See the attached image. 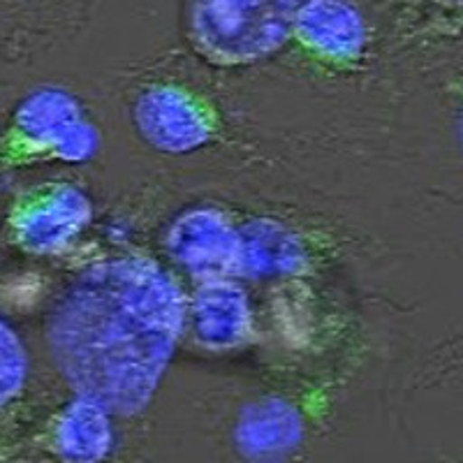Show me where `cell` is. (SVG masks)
<instances>
[{
  "label": "cell",
  "mask_w": 463,
  "mask_h": 463,
  "mask_svg": "<svg viewBox=\"0 0 463 463\" xmlns=\"http://www.w3.org/2000/svg\"><path fill=\"white\" fill-rule=\"evenodd\" d=\"M188 322L179 283L151 258L95 264L47 320L52 357L74 394L132 417L156 396Z\"/></svg>",
  "instance_id": "cell-1"
},
{
  "label": "cell",
  "mask_w": 463,
  "mask_h": 463,
  "mask_svg": "<svg viewBox=\"0 0 463 463\" xmlns=\"http://www.w3.org/2000/svg\"><path fill=\"white\" fill-rule=\"evenodd\" d=\"M100 146V132L72 93L37 89L12 111L0 132V174L43 163L80 165Z\"/></svg>",
  "instance_id": "cell-2"
},
{
  "label": "cell",
  "mask_w": 463,
  "mask_h": 463,
  "mask_svg": "<svg viewBox=\"0 0 463 463\" xmlns=\"http://www.w3.org/2000/svg\"><path fill=\"white\" fill-rule=\"evenodd\" d=\"M301 0H190V43L221 68L264 61L292 37Z\"/></svg>",
  "instance_id": "cell-3"
},
{
  "label": "cell",
  "mask_w": 463,
  "mask_h": 463,
  "mask_svg": "<svg viewBox=\"0 0 463 463\" xmlns=\"http://www.w3.org/2000/svg\"><path fill=\"white\" fill-rule=\"evenodd\" d=\"M93 204L80 185L53 181L24 190L5 218V237L26 255H56L90 225Z\"/></svg>",
  "instance_id": "cell-4"
},
{
  "label": "cell",
  "mask_w": 463,
  "mask_h": 463,
  "mask_svg": "<svg viewBox=\"0 0 463 463\" xmlns=\"http://www.w3.org/2000/svg\"><path fill=\"white\" fill-rule=\"evenodd\" d=\"M139 137L160 153L185 156L216 137V111L195 90L181 84H153L132 107Z\"/></svg>",
  "instance_id": "cell-5"
},
{
  "label": "cell",
  "mask_w": 463,
  "mask_h": 463,
  "mask_svg": "<svg viewBox=\"0 0 463 463\" xmlns=\"http://www.w3.org/2000/svg\"><path fill=\"white\" fill-rule=\"evenodd\" d=\"M167 250L200 280L241 276V232L216 209L181 213L167 232Z\"/></svg>",
  "instance_id": "cell-6"
},
{
  "label": "cell",
  "mask_w": 463,
  "mask_h": 463,
  "mask_svg": "<svg viewBox=\"0 0 463 463\" xmlns=\"http://www.w3.org/2000/svg\"><path fill=\"white\" fill-rule=\"evenodd\" d=\"M292 37L320 61L353 65L366 52L369 26L350 0H301Z\"/></svg>",
  "instance_id": "cell-7"
},
{
  "label": "cell",
  "mask_w": 463,
  "mask_h": 463,
  "mask_svg": "<svg viewBox=\"0 0 463 463\" xmlns=\"http://www.w3.org/2000/svg\"><path fill=\"white\" fill-rule=\"evenodd\" d=\"M188 316L197 341L209 350H234L253 334V306L234 279L200 280Z\"/></svg>",
  "instance_id": "cell-8"
},
{
  "label": "cell",
  "mask_w": 463,
  "mask_h": 463,
  "mask_svg": "<svg viewBox=\"0 0 463 463\" xmlns=\"http://www.w3.org/2000/svg\"><path fill=\"white\" fill-rule=\"evenodd\" d=\"M49 442L63 461H102L114 449L111 412L98 401L77 394V399L70 401L53 420Z\"/></svg>",
  "instance_id": "cell-9"
},
{
  "label": "cell",
  "mask_w": 463,
  "mask_h": 463,
  "mask_svg": "<svg viewBox=\"0 0 463 463\" xmlns=\"http://www.w3.org/2000/svg\"><path fill=\"white\" fill-rule=\"evenodd\" d=\"M241 276L258 280L288 279L308 267V250L295 230L269 218L241 227Z\"/></svg>",
  "instance_id": "cell-10"
},
{
  "label": "cell",
  "mask_w": 463,
  "mask_h": 463,
  "mask_svg": "<svg viewBox=\"0 0 463 463\" xmlns=\"http://www.w3.org/2000/svg\"><path fill=\"white\" fill-rule=\"evenodd\" d=\"M234 438L241 454L250 458L283 457L304 438V420L289 401L267 396L241 412Z\"/></svg>",
  "instance_id": "cell-11"
},
{
  "label": "cell",
  "mask_w": 463,
  "mask_h": 463,
  "mask_svg": "<svg viewBox=\"0 0 463 463\" xmlns=\"http://www.w3.org/2000/svg\"><path fill=\"white\" fill-rule=\"evenodd\" d=\"M28 384V353L22 338L0 320V424L12 415Z\"/></svg>",
  "instance_id": "cell-12"
},
{
  "label": "cell",
  "mask_w": 463,
  "mask_h": 463,
  "mask_svg": "<svg viewBox=\"0 0 463 463\" xmlns=\"http://www.w3.org/2000/svg\"><path fill=\"white\" fill-rule=\"evenodd\" d=\"M457 135H458V142L463 146V81L458 86V100H457Z\"/></svg>",
  "instance_id": "cell-13"
},
{
  "label": "cell",
  "mask_w": 463,
  "mask_h": 463,
  "mask_svg": "<svg viewBox=\"0 0 463 463\" xmlns=\"http://www.w3.org/2000/svg\"><path fill=\"white\" fill-rule=\"evenodd\" d=\"M445 3H452V5H463V0H445Z\"/></svg>",
  "instance_id": "cell-14"
}]
</instances>
